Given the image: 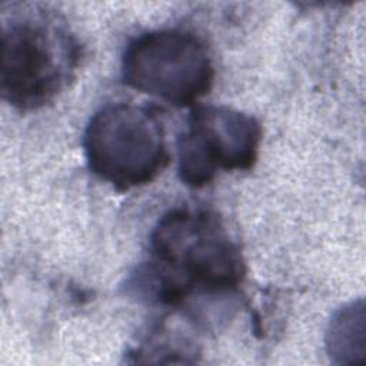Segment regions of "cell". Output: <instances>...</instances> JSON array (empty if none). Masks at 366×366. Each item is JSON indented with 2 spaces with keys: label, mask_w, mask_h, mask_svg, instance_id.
<instances>
[{
  "label": "cell",
  "mask_w": 366,
  "mask_h": 366,
  "mask_svg": "<svg viewBox=\"0 0 366 366\" xmlns=\"http://www.w3.org/2000/svg\"><path fill=\"white\" fill-rule=\"evenodd\" d=\"M150 260L130 286L147 302L177 306L190 295H223L244 279L246 263L222 219L212 210L177 207L150 234Z\"/></svg>",
  "instance_id": "6da1fadb"
},
{
  "label": "cell",
  "mask_w": 366,
  "mask_h": 366,
  "mask_svg": "<svg viewBox=\"0 0 366 366\" xmlns=\"http://www.w3.org/2000/svg\"><path fill=\"white\" fill-rule=\"evenodd\" d=\"M9 6L1 13V94L16 109L36 110L74 77L80 44L54 10L33 3Z\"/></svg>",
  "instance_id": "7a4b0ae2"
},
{
  "label": "cell",
  "mask_w": 366,
  "mask_h": 366,
  "mask_svg": "<svg viewBox=\"0 0 366 366\" xmlns=\"http://www.w3.org/2000/svg\"><path fill=\"white\" fill-rule=\"evenodd\" d=\"M83 147L90 172L122 192L150 183L170 162L159 114L133 103L99 109L86 126Z\"/></svg>",
  "instance_id": "3957f363"
},
{
  "label": "cell",
  "mask_w": 366,
  "mask_h": 366,
  "mask_svg": "<svg viewBox=\"0 0 366 366\" xmlns=\"http://www.w3.org/2000/svg\"><path fill=\"white\" fill-rule=\"evenodd\" d=\"M123 81L177 107L197 104L214 81L204 43L192 33L162 29L132 39L122 56Z\"/></svg>",
  "instance_id": "277c9868"
},
{
  "label": "cell",
  "mask_w": 366,
  "mask_h": 366,
  "mask_svg": "<svg viewBox=\"0 0 366 366\" xmlns=\"http://www.w3.org/2000/svg\"><path fill=\"white\" fill-rule=\"evenodd\" d=\"M260 140L262 127L253 116L227 106L194 104L177 139L179 177L199 189L219 170H247L257 160Z\"/></svg>",
  "instance_id": "5b68a950"
}]
</instances>
